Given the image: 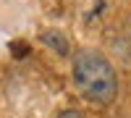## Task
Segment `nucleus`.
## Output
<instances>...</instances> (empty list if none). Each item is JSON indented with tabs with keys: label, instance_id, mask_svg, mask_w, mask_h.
<instances>
[{
	"label": "nucleus",
	"instance_id": "nucleus-1",
	"mask_svg": "<svg viewBox=\"0 0 131 118\" xmlns=\"http://www.w3.org/2000/svg\"><path fill=\"white\" fill-rule=\"evenodd\" d=\"M73 87L86 102L94 105H110L118 94V76L100 50H79L73 55L71 66Z\"/></svg>",
	"mask_w": 131,
	"mask_h": 118
},
{
	"label": "nucleus",
	"instance_id": "nucleus-2",
	"mask_svg": "<svg viewBox=\"0 0 131 118\" xmlns=\"http://www.w3.org/2000/svg\"><path fill=\"white\" fill-rule=\"evenodd\" d=\"M42 39H45L47 45H52V47L60 52V55H68V45H66V42L60 39V34H58V31H45V34H42Z\"/></svg>",
	"mask_w": 131,
	"mask_h": 118
},
{
	"label": "nucleus",
	"instance_id": "nucleus-3",
	"mask_svg": "<svg viewBox=\"0 0 131 118\" xmlns=\"http://www.w3.org/2000/svg\"><path fill=\"white\" fill-rule=\"evenodd\" d=\"M58 118H84L79 110H73V108H68V110H60L58 113Z\"/></svg>",
	"mask_w": 131,
	"mask_h": 118
},
{
	"label": "nucleus",
	"instance_id": "nucleus-4",
	"mask_svg": "<svg viewBox=\"0 0 131 118\" xmlns=\"http://www.w3.org/2000/svg\"><path fill=\"white\" fill-rule=\"evenodd\" d=\"M128 39H131V31H128Z\"/></svg>",
	"mask_w": 131,
	"mask_h": 118
}]
</instances>
